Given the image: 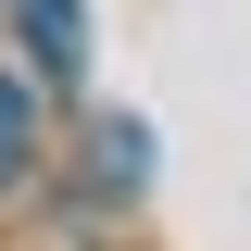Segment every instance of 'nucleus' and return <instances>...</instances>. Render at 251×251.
<instances>
[{
    "mask_svg": "<svg viewBox=\"0 0 251 251\" xmlns=\"http://www.w3.org/2000/svg\"><path fill=\"white\" fill-rule=\"evenodd\" d=\"M13 25H25L38 75H75V63H88V13H75V0H13Z\"/></svg>",
    "mask_w": 251,
    "mask_h": 251,
    "instance_id": "nucleus-1",
    "label": "nucleus"
},
{
    "mask_svg": "<svg viewBox=\"0 0 251 251\" xmlns=\"http://www.w3.org/2000/svg\"><path fill=\"white\" fill-rule=\"evenodd\" d=\"M88 176H100V188H138V176H151V138H138L126 113H100V126H88Z\"/></svg>",
    "mask_w": 251,
    "mask_h": 251,
    "instance_id": "nucleus-2",
    "label": "nucleus"
},
{
    "mask_svg": "<svg viewBox=\"0 0 251 251\" xmlns=\"http://www.w3.org/2000/svg\"><path fill=\"white\" fill-rule=\"evenodd\" d=\"M25 138H38V100H25V75H0V188H13V163H25Z\"/></svg>",
    "mask_w": 251,
    "mask_h": 251,
    "instance_id": "nucleus-3",
    "label": "nucleus"
}]
</instances>
